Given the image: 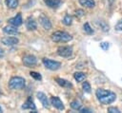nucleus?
<instances>
[{"mask_svg":"<svg viewBox=\"0 0 122 113\" xmlns=\"http://www.w3.org/2000/svg\"><path fill=\"white\" fill-rule=\"evenodd\" d=\"M95 95H96L97 100L102 104H110L113 103L116 99V95L114 92L110 91V90H106L103 88L96 89Z\"/></svg>","mask_w":122,"mask_h":113,"instance_id":"obj_1","label":"nucleus"},{"mask_svg":"<svg viewBox=\"0 0 122 113\" xmlns=\"http://www.w3.org/2000/svg\"><path fill=\"white\" fill-rule=\"evenodd\" d=\"M71 39V35L66 31H55L51 34V40L56 43H66Z\"/></svg>","mask_w":122,"mask_h":113,"instance_id":"obj_2","label":"nucleus"},{"mask_svg":"<svg viewBox=\"0 0 122 113\" xmlns=\"http://www.w3.org/2000/svg\"><path fill=\"white\" fill-rule=\"evenodd\" d=\"M25 85H26V81L24 78L22 77H18V76H15V77H12L10 78V82H9V87L10 89H22L25 87Z\"/></svg>","mask_w":122,"mask_h":113,"instance_id":"obj_3","label":"nucleus"},{"mask_svg":"<svg viewBox=\"0 0 122 113\" xmlns=\"http://www.w3.org/2000/svg\"><path fill=\"white\" fill-rule=\"evenodd\" d=\"M42 63L50 70H57V69H59L61 67V63L60 62L53 61V60H51L49 58H43L42 59Z\"/></svg>","mask_w":122,"mask_h":113,"instance_id":"obj_4","label":"nucleus"},{"mask_svg":"<svg viewBox=\"0 0 122 113\" xmlns=\"http://www.w3.org/2000/svg\"><path fill=\"white\" fill-rule=\"evenodd\" d=\"M57 54L59 56H61V57L68 58V57L71 56V54H72V47H68V46L59 47L57 48Z\"/></svg>","mask_w":122,"mask_h":113,"instance_id":"obj_5","label":"nucleus"},{"mask_svg":"<svg viewBox=\"0 0 122 113\" xmlns=\"http://www.w3.org/2000/svg\"><path fill=\"white\" fill-rule=\"evenodd\" d=\"M23 64L28 67H31L37 64V59L34 55L29 54L23 57Z\"/></svg>","mask_w":122,"mask_h":113,"instance_id":"obj_6","label":"nucleus"},{"mask_svg":"<svg viewBox=\"0 0 122 113\" xmlns=\"http://www.w3.org/2000/svg\"><path fill=\"white\" fill-rule=\"evenodd\" d=\"M39 23L41 24V26L45 29H51V22L50 21V19L45 14H41L39 16Z\"/></svg>","mask_w":122,"mask_h":113,"instance_id":"obj_7","label":"nucleus"},{"mask_svg":"<svg viewBox=\"0 0 122 113\" xmlns=\"http://www.w3.org/2000/svg\"><path fill=\"white\" fill-rule=\"evenodd\" d=\"M2 44L6 45V46H15L19 43L18 38L16 37H12V36H8V37H4L1 39Z\"/></svg>","mask_w":122,"mask_h":113,"instance_id":"obj_8","label":"nucleus"},{"mask_svg":"<svg viewBox=\"0 0 122 113\" xmlns=\"http://www.w3.org/2000/svg\"><path fill=\"white\" fill-rule=\"evenodd\" d=\"M51 104H52L53 107H55L56 109L58 110H64V104L62 103V101L60 100L59 97H56V96H53L51 98Z\"/></svg>","mask_w":122,"mask_h":113,"instance_id":"obj_9","label":"nucleus"},{"mask_svg":"<svg viewBox=\"0 0 122 113\" xmlns=\"http://www.w3.org/2000/svg\"><path fill=\"white\" fill-rule=\"evenodd\" d=\"M9 23H10V25L14 26V27H19V26H21V25L23 24V19H22L21 14L18 13V14H16L14 17L9 19Z\"/></svg>","mask_w":122,"mask_h":113,"instance_id":"obj_10","label":"nucleus"},{"mask_svg":"<svg viewBox=\"0 0 122 113\" xmlns=\"http://www.w3.org/2000/svg\"><path fill=\"white\" fill-rule=\"evenodd\" d=\"M17 27H14V26H7L3 28V31L5 34H8V35H17L19 33L18 29L16 28Z\"/></svg>","mask_w":122,"mask_h":113,"instance_id":"obj_11","label":"nucleus"},{"mask_svg":"<svg viewBox=\"0 0 122 113\" xmlns=\"http://www.w3.org/2000/svg\"><path fill=\"white\" fill-rule=\"evenodd\" d=\"M36 96H37L38 100L40 101V103L43 104V106H44L45 108H49L50 105H49V100H48L47 96H46L43 92H37Z\"/></svg>","mask_w":122,"mask_h":113,"instance_id":"obj_12","label":"nucleus"},{"mask_svg":"<svg viewBox=\"0 0 122 113\" xmlns=\"http://www.w3.org/2000/svg\"><path fill=\"white\" fill-rule=\"evenodd\" d=\"M22 109H30V110H35V104L32 101L31 97H29L27 99V101L24 103V104L22 105Z\"/></svg>","mask_w":122,"mask_h":113,"instance_id":"obj_13","label":"nucleus"},{"mask_svg":"<svg viewBox=\"0 0 122 113\" xmlns=\"http://www.w3.org/2000/svg\"><path fill=\"white\" fill-rule=\"evenodd\" d=\"M26 27L29 30H35L37 28V24L36 22L33 20V18L31 17H29L27 20H26Z\"/></svg>","mask_w":122,"mask_h":113,"instance_id":"obj_14","label":"nucleus"},{"mask_svg":"<svg viewBox=\"0 0 122 113\" xmlns=\"http://www.w3.org/2000/svg\"><path fill=\"white\" fill-rule=\"evenodd\" d=\"M44 3L51 9H56L60 6L61 4V0H44Z\"/></svg>","mask_w":122,"mask_h":113,"instance_id":"obj_15","label":"nucleus"},{"mask_svg":"<svg viewBox=\"0 0 122 113\" xmlns=\"http://www.w3.org/2000/svg\"><path fill=\"white\" fill-rule=\"evenodd\" d=\"M55 81H56V83H57L60 86H62V87H68V88H70V87L72 86V85H71L69 81H67V80H65V79H62V78H56Z\"/></svg>","mask_w":122,"mask_h":113,"instance_id":"obj_16","label":"nucleus"},{"mask_svg":"<svg viewBox=\"0 0 122 113\" xmlns=\"http://www.w3.org/2000/svg\"><path fill=\"white\" fill-rule=\"evenodd\" d=\"M79 4L83 7L89 8V9L94 8V6H95L94 0H79Z\"/></svg>","mask_w":122,"mask_h":113,"instance_id":"obj_17","label":"nucleus"},{"mask_svg":"<svg viewBox=\"0 0 122 113\" xmlns=\"http://www.w3.org/2000/svg\"><path fill=\"white\" fill-rule=\"evenodd\" d=\"M73 77H74V79L77 83H80V82H83L86 79V74L84 72H75L73 74Z\"/></svg>","mask_w":122,"mask_h":113,"instance_id":"obj_18","label":"nucleus"},{"mask_svg":"<svg viewBox=\"0 0 122 113\" xmlns=\"http://www.w3.org/2000/svg\"><path fill=\"white\" fill-rule=\"evenodd\" d=\"M96 24L99 26V28H100L103 31H105V32L109 31V25H108L105 21H103V20H97V21H96Z\"/></svg>","mask_w":122,"mask_h":113,"instance_id":"obj_19","label":"nucleus"},{"mask_svg":"<svg viewBox=\"0 0 122 113\" xmlns=\"http://www.w3.org/2000/svg\"><path fill=\"white\" fill-rule=\"evenodd\" d=\"M5 4L10 9H15L18 7V0H5Z\"/></svg>","mask_w":122,"mask_h":113,"instance_id":"obj_20","label":"nucleus"},{"mask_svg":"<svg viewBox=\"0 0 122 113\" xmlns=\"http://www.w3.org/2000/svg\"><path fill=\"white\" fill-rule=\"evenodd\" d=\"M81 106H82L81 103L79 101H77V100H74V101H72L71 103V107L72 109H74V110H80L81 109Z\"/></svg>","mask_w":122,"mask_h":113,"instance_id":"obj_21","label":"nucleus"},{"mask_svg":"<svg viewBox=\"0 0 122 113\" xmlns=\"http://www.w3.org/2000/svg\"><path fill=\"white\" fill-rule=\"evenodd\" d=\"M62 22H63V24H64V25H66V26H71V23H72V18H71V15L67 14V15H65V17L63 18Z\"/></svg>","mask_w":122,"mask_h":113,"instance_id":"obj_22","label":"nucleus"},{"mask_svg":"<svg viewBox=\"0 0 122 113\" xmlns=\"http://www.w3.org/2000/svg\"><path fill=\"white\" fill-rule=\"evenodd\" d=\"M83 29H84V31L87 33V34H92L94 31H93V29L92 28V27L90 26V24L89 23H85L84 24V26H83Z\"/></svg>","mask_w":122,"mask_h":113,"instance_id":"obj_23","label":"nucleus"},{"mask_svg":"<svg viewBox=\"0 0 122 113\" xmlns=\"http://www.w3.org/2000/svg\"><path fill=\"white\" fill-rule=\"evenodd\" d=\"M82 88H83V90H84L85 92H87V93H90V92H91V89H92L91 85H90L89 82H87V81L83 82V84H82Z\"/></svg>","mask_w":122,"mask_h":113,"instance_id":"obj_24","label":"nucleus"},{"mask_svg":"<svg viewBox=\"0 0 122 113\" xmlns=\"http://www.w3.org/2000/svg\"><path fill=\"white\" fill-rule=\"evenodd\" d=\"M30 75L33 79H35V80H38V81L42 80V76H41V74H40V73H38V72L30 71Z\"/></svg>","mask_w":122,"mask_h":113,"instance_id":"obj_25","label":"nucleus"},{"mask_svg":"<svg viewBox=\"0 0 122 113\" xmlns=\"http://www.w3.org/2000/svg\"><path fill=\"white\" fill-rule=\"evenodd\" d=\"M100 47L103 49V50H108L109 49V47H110V44L108 43V42H101L100 43Z\"/></svg>","mask_w":122,"mask_h":113,"instance_id":"obj_26","label":"nucleus"},{"mask_svg":"<svg viewBox=\"0 0 122 113\" xmlns=\"http://www.w3.org/2000/svg\"><path fill=\"white\" fill-rule=\"evenodd\" d=\"M108 112L109 113H120V110L117 107L111 106V107H108Z\"/></svg>","mask_w":122,"mask_h":113,"instance_id":"obj_27","label":"nucleus"},{"mask_svg":"<svg viewBox=\"0 0 122 113\" xmlns=\"http://www.w3.org/2000/svg\"><path fill=\"white\" fill-rule=\"evenodd\" d=\"M114 29L118 31H122V19L117 22V24L114 26Z\"/></svg>","mask_w":122,"mask_h":113,"instance_id":"obj_28","label":"nucleus"},{"mask_svg":"<svg viewBox=\"0 0 122 113\" xmlns=\"http://www.w3.org/2000/svg\"><path fill=\"white\" fill-rule=\"evenodd\" d=\"M75 15L78 18H80V17H82V16L85 15V11L83 9H77V10H75Z\"/></svg>","mask_w":122,"mask_h":113,"instance_id":"obj_29","label":"nucleus"},{"mask_svg":"<svg viewBox=\"0 0 122 113\" xmlns=\"http://www.w3.org/2000/svg\"><path fill=\"white\" fill-rule=\"evenodd\" d=\"M79 112H81V113H91V112H92V110H91V109H89V108H81L80 110H79Z\"/></svg>","mask_w":122,"mask_h":113,"instance_id":"obj_30","label":"nucleus"},{"mask_svg":"<svg viewBox=\"0 0 122 113\" xmlns=\"http://www.w3.org/2000/svg\"><path fill=\"white\" fill-rule=\"evenodd\" d=\"M4 56H5V52H4V50L0 47V59H2Z\"/></svg>","mask_w":122,"mask_h":113,"instance_id":"obj_31","label":"nucleus"},{"mask_svg":"<svg viewBox=\"0 0 122 113\" xmlns=\"http://www.w3.org/2000/svg\"><path fill=\"white\" fill-rule=\"evenodd\" d=\"M3 112V110H2V108H1V106H0V113H2Z\"/></svg>","mask_w":122,"mask_h":113,"instance_id":"obj_32","label":"nucleus"},{"mask_svg":"<svg viewBox=\"0 0 122 113\" xmlns=\"http://www.w3.org/2000/svg\"><path fill=\"white\" fill-rule=\"evenodd\" d=\"M1 94H2V92H1V91H0V96H1Z\"/></svg>","mask_w":122,"mask_h":113,"instance_id":"obj_33","label":"nucleus"}]
</instances>
